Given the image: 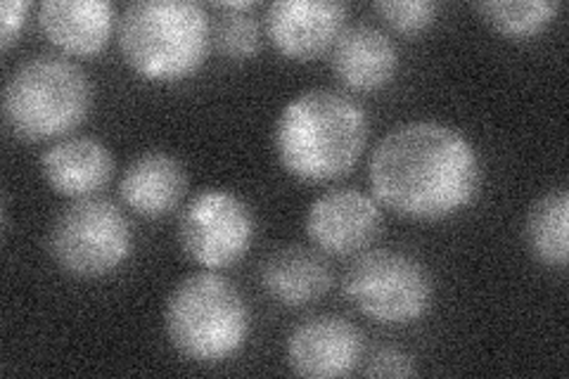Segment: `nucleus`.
Returning a JSON list of instances; mask_svg holds the SVG:
<instances>
[{
    "instance_id": "obj_13",
    "label": "nucleus",
    "mask_w": 569,
    "mask_h": 379,
    "mask_svg": "<svg viewBox=\"0 0 569 379\" xmlns=\"http://www.w3.org/2000/svg\"><path fill=\"white\" fill-rule=\"evenodd\" d=\"M335 77L347 88L370 93L385 88L399 69V50L376 24H351L330 48Z\"/></svg>"
},
{
    "instance_id": "obj_11",
    "label": "nucleus",
    "mask_w": 569,
    "mask_h": 379,
    "mask_svg": "<svg viewBox=\"0 0 569 379\" xmlns=\"http://www.w3.org/2000/svg\"><path fill=\"white\" fill-rule=\"evenodd\" d=\"M347 12L337 0H276L266 10V31L280 56L309 62L335 46Z\"/></svg>"
},
{
    "instance_id": "obj_15",
    "label": "nucleus",
    "mask_w": 569,
    "mask_h": 379,
    "mask_svg": "<svg viewBox=\"0 0 569 379\" xmlns=\"http://www.w3.org/2000/svg\"><path fill=\"white\" fill-rule=\"evenodd\" d=\"M188 176L181 161L162 150L138 154L119 180L123 205L142 219H162L181 205Z\"/></svg>"
},
{
    "instance_id": "obj_6",
    "label": "nucleus",
    "mask_w": 569,
    "mask_h": 379,
    "mask_svg": "<svg viewBox=\"0 0 569 379\" xmlns=\"http://www.w3.org/2000/svg\"><path fill=\"white\" fill-rule=\"evenodd\" d=\"M131 223L112 200L83 197L64 207L48 232V251L64 273L102 278L131 257Z\"/></svg>"
},
{
    "instance_id": "obj_21",
    "label": "nucleus",
    "mask_w": 569,
    "mask_h": 379,
    "mask_svg": "<svg viewBox=\"0 0 569 379\" xmlns=\"http://www.w3.org/2000/svg\"><path fill=\"white\" fill-rule=\"evenodd\" d=\"M368 377H411L418 372L413 358L401 349L385 347L370 356L363 370Z\"/></svg>"
},
{
    "instance_id": "obj_20",
    "label": "nucleus",
    "mask_w": 569,
    "mask_h": 379,
    "mask_svg": "<svg viewBox=\"0 0 569 379\" xmlns=\"http://www.w3.org/2000/svg\"><path fill=\"white\" fill-rule=\"evenodd\" d=\"M382 20L399 33H420L437 20V3L432 0H380L372 6Z\"/></svg>"
},
{
    "instance_id": "obj_10",
    "label": "nucleus",
    "mask_w": 569,
    "mask_h": 379,
    "mask_svg": "<svg viewBox=\"0 0 569 379\" xmlns=\"http://www.w3.org/2000/svg\"><path fill=\"white\" fill-rule=\"evenodd\" d=\"M363 337L342 316L323 313L299 322L288 339V366L309 379L347 377L359 366Z\"/></svg>"
},
{
    "instance_id": "obj_9",
    "label": "nucleus",
    "mask_w": 569,
    "mask_h": 379,
    "mask_svg": "<svg viewBox=\"0 0 569 379\" xmlns=\"http://www.w3.org/2000/svg\"><path fill=\"white\" fill-rule=\"evenodd\" d=\"M309 240L326 255H361L380 238L382 209L372 195L356 188H335L318 195L307 211Z\"/></svg>"
},
{
    "instance_id": "obj_14",
    "label": "nucleus",
    "mask_w": 569,
    "mask_h": 379,
    "mask_svg": "<svg viewBox=\"0 0 569 379\" xmlns=\"http://www.w3.org/2000/svg\"><path fill=\"white\" fill-rule=\"evenodd\" d=\"M117 10L107 0H46L39 24L46 39L67 56L93 58L112 39Z\"/></svg>"
},
{
    "instance_id": "obj_5",
    "label": "nucleus",
    "mask_w": 569,
    "mask_h": 379,
    "mask_svg": "<svg viewBox=\"0 0 569 379\" xmlns=\"http://www.w3.org/2000/svg\"><path fill=\"white\" fill-rule=\"evenodd\" d=\"M93 102L86 71L67 58L39 56L17 67L3 90L8 129L22 140L64 138L83 123Z\"/></svg>"
},
{
    "instance_id": "obj_12",
    "label": "nucleus",
    "mask_w": 569,
    "mask_h": 379,
    "mask_svg": "<svg viewBox=\"0 0 569 379\" xmlns=\"http://www.w3.org/2000/svg\"><path fill=\"white\" fill-rule=\"evenodd\" d=\"M46 183L69 200L98 195L114 173L110 148L91 136H67L41 154Z\"/></svg>"
},
{
    "instance_id": "obj_19",
    "label": "nucleus",
    "mask_w": 569,
    "mask_h": 379,
    "mask_svg": "<svg viewBox=\"0 0 569 379\" xmlns=\"http://www.w3.org/2000/svg\"><path fill=\"white\" fill-rule=\"evenodd\" d=\"M213 43L230 60H252L261 50V27L252 10H219L213 24Z\"/></svg>"
},
{
    "instance_id": "obj_8",
    "label": "nucleus",
    "mask_w": 569,
    "mask_h": 379,
    "mask_svg": "<svg viewBox=\"0 0 569 379\" xmlns=\"http://www.w3.org/2000/svg\"><path fill=\"white\" fill-rule=\"evenodd\" d=\"M257 221L240 195L209 188L192 197L178 219V245L204 270L238 263L254 242Z\"/></svg>"
},
{
    "instance_id": "obj_22",
    "label": "nucleus",
    "mask_w": 569,
    "mask_h": 379,
    "mask_svg": "<svg viewBox=\"0 0 569 379\" xmlns=\"http://www.w3.org/2000/svg\"><path fill=\"white\" fill-rule=\"evenodd\" d=\"M29 0H6L0 6V48L8 50L20 39V33L24 31V24L29 20Z\"/></svg>"
},
{
    "instance_id": "obj_7",
    "label": "nucleus",
    "mask_w": 569,
    "mask_h": 379,
    "mask_svg": "<svg viewBox=\"0 0 569 379\" xmlns=\"http://www.w3.org/2000/svg\"><path fill=\"white\" fill-rule=\"evenodd\" d=\"M345 295L382 325L420 320L432 303V278L422 261L397 249L361 251L345 273Z\"/></svg>"
},
{
    "instance_id": "obj_3",
    "label": "nucleus",
    "mask_w": 569,
    "mask_h": 379,
    "mask_svg": "<svg viewBox=\"0 0 569 379\" xmlns=\"http://www.w3.org/2000/svg\"><path fill=\"white\" fill-rule=\"evenodd\" d=\"M209 39V14L194 0H138L119 20L123 60L154 83L192 77L207 60Z\"/></svg>"
},
{
    "instance_id": "obj_2",
    "label": "nucleus",
    "mask_w": 569,
    "mask_h": 379,
    "mask_svg": "<svg viewBox=\"0 0 569 379\" xmlns=\"http://www.w3.org/2000/svg\"><path fill=\"white\" fill-rule=\"evenodd\" d=\"M368 114L351 96L309 88L295 96L276 121L273 146L280 167L305 183L347 176L368 142Z\"/></svg>"
},
{
    "instance_id": "obj_4",
    "label": "nucleus",
    "mask_w": 569,
    "mask_h": 379,
    "mask_svg": "<svg viewBox=\"0 0 569 379\" xmlns=\"http://www.w3.org/2000/svg\"><path fill=\"white\" fill-rule=\"evenodd\" d=\"M252 313L238 287L213 270L178 282L164 306L169 345L194 363L233 358L249 337Z\"/></svg>"
},
{
    "instance_id": "obj_1",
    "label": "nucleus",
    "mask_w": 569,
    "mask_h": 379,
    "mask_svg": "<svg viewBox=\"0 0 569 379\" xmlns=\"http://www.w3.org/2000/svg\"><path fill=\"white\" fill-rule=\"evenodd\" d=\"M368 178L382 207L413 221H441L475 202L482 161L453 126L408 121L372 150Z\"/></svg>"
},
{
    "instance_id": "obj_17",
    "label": "nucleus",
    "mask_w": 569,
    "mask_h": 379,
    "mask_svg": "<svg viewBox=\"0 0 569 379\" xmlns=\"http://www.w3.org/2000/svg\"><path fill=\"white\" fill-rule=\"evenodd\" d=\"M525 240L539 263L565 270L569 255V195L565 188L546 192L529 209Z\"/></svg>"
},
{
    "instance_id": "obj_18",
    "label": "nucleus",
    "mask_w": 569,
    "mask_h": 379,
    "mask_svg": "<svg viewBox=\"0 0 569 379\" xmlns=\"http://www.w3.org/2000/svg\"><path fill=\"white\" fill-rule=\"evenodd\" d=\"M558 0H482L475 10L482 20L508 39H531L560 12Z\"/></svg>"
},
{
    "instance_id": "obj_23",
    "label": "nucleus",
    "mask_w": 569,
    "mask_h": 379,
    "mask_svg": "<svg viewBox=\"0 0 569 379\" xmlns=\"http://www.w3.org/2000/svg\"><path fill=\"white\" fill-rule=\"evenodd\" d=\"M217 10H238V12H247V10H254L257 3L254 0H223V3L213 6Z\"/></svg>"
},
{
    "instance_id": "obj_16",
    "label": "nucleus",
    "mask_w": 569,
    "mask_h": 379,
    "mask_svg": "<svg viewBox=\"0 0 569 379\" xmlns=\"http://www.w3.org/2000/svg\"><path fill=\"white\" fill-rule=\"evenodd\" d=\"M263 292L280 306L299 309L330 292L332 268L313 249L299 245L276 247L259 268Z\"/></svg>"
}]
</instances>
